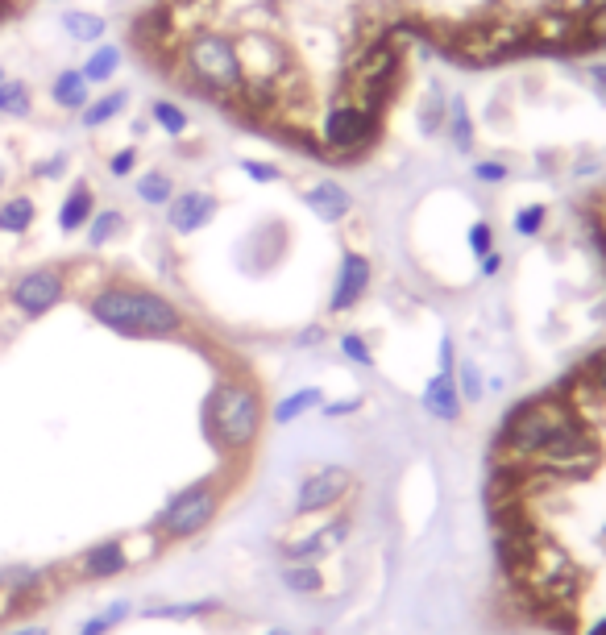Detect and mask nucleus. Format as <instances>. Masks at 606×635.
<instances>
[{"label": "nucleus", "instance_id": "obj_20", "mask_svg": "<svg viewBox=\"0 0 606 635\" xmlns=\"http://www.w3.org/2000/svg\"><path fill=\"white\" fill-rule=\"evenodd\" d=\"M121 67V50L117 46H96V54L84 63V79L88 84H104V79H113Z\"/></svg>", "mask_w": 606, "mask_h": 635}, {"label": "nucleus", "instance_id": "obj_48", "mask_svg": "<svg viewBox=\"0 0 606 635\" xmlns=\"http://www.w3.org/2000/svg\"><path fill=\"white\" fill-rule=\"evenodd\" d=\"M266 635H291V631H283V627H274V631H266Z\"/></svg>", "mask_w": 606, "mask_h": 635}, {"label": "nucleus", "instance_id": "obj_18", "mask_svg": "<svg viewBox=\"0 0 606 635\" xmlns=\"http://www.w3.org/2000/svg\"><path fill=\"white\" fill-rule=\"evenodd\" d=\"M320 403H324V395L316 391V386H303V391L287 395L279 407H274V420H279V424H295L299 416H308V411L320 407Z\"/></svg>", "mask_w": 606, "mask_h": 635}, {"label": "nucleus", "instance_id": "obj_40", "mask_svg": "<svg viewBox=\"0 0 606 635\" xmlns=\"http://www.w3.org/2000/svg\"><path fill=\"white\" fill-rule=\"evenodd\" d=\"M357 407H362V399H341V403H328L324 416H353Z\"/></svg>", "mask_w": 606, "mask_h": 635}, {"label": "nucleus", "instance_id": "obj_12", "mask_svg": "<svg viewBox=\"0 0 606 635\" xmlns=\"http://www.w3.org/2000/svg\"><path fill=\"white\" fill-rule=\"evenodd\" d=\"M349 536V523L345 519H333V523H324V528H316L312 536H303L287 548V561H303V565H312L316 557H324V552H337Z\"/></svg>", "mask_w": 606, "mask_h": 635}, {"label": "nucleus", "instance_id": "obj_36", "mask_svg": "<svg viewBox=\"0 0 606 635\" xmlns=\"http://www.w3.org/2000/svg\"><path fill=\"white\" fill-rule=\"evenodd\" d=\"M470 250H474L478 258H486V254L494 250V229L486 225V220H478V225L470 229Z\"/></svg>", "mask_w": 606, "mask_h": 635}, {"label": "nucleus", "instance_id": "obj_46", "mask_svg": "<svg viewBox=\"0 0 606 635\" xmlns=\"http://www.w3.org/2000/svg\"><path fill=\"white\" fill-rule=\"evenodd\" d=\"M590 79H594V88L606 96V67H594V71H590Z\"/></svg>", "mask_w": 606, "mask_h": 635}, {"label": "nucleus", "instance_id": "obj_39", "mask_svg": "<svg viewBox=\"0 0 606 635\" xmlns=\"http://www.w3.org/2000/svg\"><path fill=\"white\" fill-rule=\"evenodd\" d=\"M59 171H67V154H54V158L38 162V175L42 179H59Z\"/></svg>", "mask_w": 606, "mask_h": 635}, {"label": "nucleus", "instance_id": "obj_38", "mask_svg": "<svg viewBox=\"0 0 606 635\" xmlns=\"http://www.w3.org/2000/svg\"><path fill=\"white\" fill-rule=\"evenodd\" d=\"M133 167H137V150H121V154H113V162H108V171H113L117 179L129 175Z\"/></svg>", "mask_w": 606, "mask_h": 635}, {"label": "nucleus", "instance_id": "obj_2", "mask_svg": "<svg viewBox=\"0 0 606 635\" xmlns=\"http://www.w3.org/2000/svg\"><path fill=\"white\" fill-rule=\"evenodd\" d=\"M577 420V411L565 395H540V399H528V403H519L511 416L503 420V436H499V445L515 457V461H528L536 457L548 440H553L565 424Z\"/></svg>", "mask_w": 606, "mask_h": 635}, {"label": "nucleus", "instance_id": "obj_1", "mask_svg": "<svg viewBox=\"0 0 606 635\" xmlns=\"http://www.w3.org/2000/svg\"><path fill=\"white\" fill-rule=\"evenodd\" d=\"M92 316L121 337H171L183 328L175 303L142 287H104L92 299Z\"/></svg>", "mask_w": 606, "mask_h": 635}, {"label": "nucleus", "instance_id": "obj_22", "mask_svg": "<svg viewBox=\"0 0 606 635\" xmlns=\"http://www.w3.org/2000/svg\"><path fill=\"white\" fill-rule=\"evenodd\" d=\"M63 30L71 42H100L104 38V17L96 13H63Z\"/></svg>", "mask_w": 606, "mask_h": 635}, {"label": "nucleus", "instance_id": "obj_44", "mask_svg": "<svg viewBox=\"0 0 606 635\" xmlns=\"http://www.w3.org/2000/svg\"><path fill=\"white\" fill-rule=\"evenodd\" d=\"M104 615H108V619H113V627H117V623H121V619L129 615V602H113V606H108V611H104Z\"/></svg>", "mask_w": 606, "mask_h": 635}, {"label": "nucleus", "instance_id": "obj_26", "mask_svg": "<svg viewBox=\"0 0 606 635\" xmlns=\"http://www.w3.org/2000/svg\"><path fill=\"white\" fill-rule=\"evenodd\" d=\"M212 598H204V602H171V606H146V615L150 619H200V615H208L212 611Z\"/></svg>", "mask_w": 606, "mask_h": 635}, {"label": "nucleus", "instance_id": "obj_49", "mask_svg": "<svg viewBox=\"0 0 606 635\" xmlns=\"http://www.w3.org/2000/svg\"><path fill=\"white\" fill-rule=\"evenodd\" d=\"M0 84H5V71H0Z\"/></svg>", "mask_w": 606, "mask_h": 635}, {"label": "nucleus", "instance_id": "obj_41", "mask_svg": "<svg viewBox=\"0 0 606 635\" xmlns=\"http://www.w3.org/2000/svg\"><path fill=\"white\" fill-rule=\"evenodd\" d=\"M108 627H113V619H108V615H96V619H88L84 627H79L75 635H104Z\"/></svg>", "mask_w": 606, "mask_h": 635}, {"label": "nucleus", "instance_id": "obj_5", "mask_svg": "<svg viewBox=\"0 0 606 635\" xmlns=\"http://www.w3.org/2000/svg\"><path fill=\"white\" fill-rule=\"evenodd\" d=\"M532 465H540V469H548V474H557L561 482H582V478H590L594 469L602 465V445H598V436H594V428H586L582 420H573V424H565L548 445L536 453V457H528Z\"/></svg>", "mask_w": 606, "mask_h": 635}, {"label": "nucleus", "instance_id": "obj_3", "mask_svg": "<svg viewBox=\"0 0 606 635\" xmlns=\"http://www.w3.org/2000/svg\"><path fill=\"white\" fill-rule=\"evenodd\" d=\"M262 428V403L254 395L250 382H237V378H225L212 391L208 399V432L220 449H250L254 436Z\"/></svg>", "mask_w": 606, "mask_h": 635}, {"label": "nucleus", "instance_id": "obj_21", "mask_svg": "<svg viewBox=\"0 0 606 635\" xmlns=\"http://www.w3.org/2000/svg\"><path fill=\"white\" fill-rule=\"evenodd\" d=\"M34 225V200H9V204H0V233H25Z\"/></svg>", "mask_w": 606, "mask_h": 635}, {"label": "nucleus", "instance_id": "obj_15", "mask_svg": "<svg viewBox=\"0 0 606 635\" xmlns=\"http://www.w3.org/2000/svg\"><path fill=\"white\" fill-rule=\"evenodd\" d=\"M125 565H129V552H125L121 540H104V544L84 552V573L88 577H113V573H125Z\"/></svg>", "mask_w": 606, "mask_h": 635}, {"label": "nucleus", "instance_id": "obj_29", "mask_svg": "<svg viewBox=\"0 0 606 635\" xmlns=\"http://www.w3.org/2000/svg\"><path fill=\"white\" fill-rule=\"evenodd\" d=\"M457 391H461V403H478L482 399V374H478L474 362L457 366Z\"/></svg>", "mask_w": 606, "mask_h": 635}, {"label": "nucleus", "instance_id": "obj_35", "mask_svg": "<svg viewBox=\"0 0 606 635\" xmlns=\"http://www.w3.org/2000/svg\"><path fill=\"white\" fill-rule=\"evenodd\" d=\"M241 171L250 175L254 183H279V167H270V162H258V158H241Z\"/></svg>", "mask_w": 606, "mask_h": 635}, {"label": "nucleus", "instance_id": "obj_4", "mask_svg": "<svg viewBox=\"0 0 606 635\" xmlns=\"http://www.w3.org/2000/svg\"><path fill=\"white\" fill-rule=\"evenodd\" d=\"M183 63L196 79V88L208 96H225L233 100L245 84L241 75V59H237V46L220 34H196L183 46Z\"/></svg>", "mask_w": 606, "mask_h": 635}, {"label": "nucleus", "instance_id": "obj_31", "mask_svg": "<svg viewBox=\"0 0 606 635\" xmlns=\"http://www.w3.org/2000/svg\"><path fill=\"white\" fill-rule=\"evenodd\" d=\"M582 38H586L590 46H606V5L582 13Z\"/></svg>", "mask_w": 606, "mask_h": 635}, {"label": "nucleus", "instance_id": "obj_10", "mask_svg": "<svg viewBox=\"0 0 606 635\" xmlns=\"http://www.w3.org/2000/svg\"><path fill=\"white\" fill-rule=\"evenodd\" d=\"M212 216H216V196H208V191H179L167 204V225L175 233H200Z\"/></svg>", "mask_w": 606, "mask_h": 635}, {"label": "nucleus", "instance_id": "obj_11", "mask_svg": "<svg viewBox=\"0 0 606 635\" xmlns=\"http://www.w3.org/2000/svg\"><path fill=\"white\" fill-rule=\"evenodd\" d=\"M366 287H370V258L345 254V258H341V270H337L333 299H328V312H349L353 303L366 295Z\"/></svg>", "mask_w": 606, "mask_h": 635}, {"label": "nucleus", "instance_id": "obj_37", "mask_svg": "<svg viewBox=\"0 0 606 635\" xmlns=\"http://www.w3.org/2000/svg\"><path fill=\"white\" fill-rule=\"evenodd\" d=\"M586 378L598 386V395H606V349H598L590 357V366H586Z\"/></svg>", "mask_w": 606, "mask_h": 635}, {"label": "nucleus", "instance_id": "obj_19", "mask_svg": "<svg viewBox=\"0 0 606 635\" xmlns=\"http://www.w3.org/2000/svg\"><path fill=\"white\" fill-rule=\"evenodd\" d=\"M279 577H283V586L295 590V594H320V590H324L320 569H316V565H303V561H287Z\"/></svg>", "mask_w": 606, "mask_h": 635}, {"label": "nucleus", "instance_id": "obj_32", "mask_svg": "<svg viewBox=\"0 0 606 635\" xmlns=\"http://www.w3.org/2000/svg\"><path fill=\"white\" fill-rule=\"evenodd\" d=\"M544 220H548L544 204H532V208H523V212L515 216V233H519V237H536V233L544 229Z\"/></svg>", "mask_w": 606, "mask_h": 635}, {"label": "nucleus", "instance_id": "obj_45", "mask_svg": "<svg viewBox=\"0 0 606 635\" xmlns=\"http://www.w3.org/2000/svg\"><path fill=\"white\" fill-rule=\"evenodd\" d=\"M320 341H324L320 328H308V333H299V341H295V345H320Z\"/></svg>", "mask_w": 606, "mask_h": 635}, {"label": "nucleus", "instance_id": "obj_6", "mask_svg": "<svg viewBox=\"0 0 606 635\" xmlns=\"http://www.w3.org/2000/svg\"><path fill=\"white\" fill-rule=\"evenodd\" d=\"M374 137H378V117H370L366 108H357L349 96L337 100L333 108H328V117H324V154H333V158H357V154H366L374 146Z\"/></svg>", "mask_w": 606, "mask_h": 635}, {"label": "nucleus", "instance_id": "obj_42", "mask_svg": "<svg viewBox=\"0 0 606 635\" xmlns=\"http://www.w3.org/2000/svg\"><path fill=\"white\" fill-rule=\"evenodd\" d=\"M453 366H457L453 362V341L445 337V341H440V374H453Z\"/></svg>", "mask_w": 606, "mask_h": 635}, {"label": "nucleus", "instance_id": "obj_34", "mask_svg": "<svg viewBox=\"0 0 606 635\" xmlns=\"http://www.w3.org/2000/svg\"><path fill=\"white\" fill-rule=\"evenodd\" d=\"M341 353L349 357V362H357V366H370V362H374L370 345H366L362 337H357V333H345V337H341Z\"/></svg>", "mask_w": 606, "mask_h": 635}, {"label": "nucleus", "instance_id": "obj_8", "mask_svg": "<svg viewBox=\"0 0 606 635\" xmlns=\"http://www.w3.org/2000/svg\"><path fill=\"white\" fill-rule=\"evenodd\" d=\"M13 299V308L25 312V316H46L54 303L63 299V274L59 270H30V274H21V279L13 283L9 291Z\"/></svg>", "mask_w": 606, "mask_h": 635}, {"label": "nucleus", "instance_id": "obj_33", "mask_svg": "<svg viewBox=\"0 0 606 635\" xmlns=\"http://www.w3.org/2000/svg\"><path fill=\"white\" fill-rule=\"evenodd\" d=\"M507 175H511V171L503 167V162H494V158H482V162H474V179H478V183H486V187H499Z\"/></svg>", "mask_w": 606, "mask_h": 635}, {"label": "nucleus", "instance_id": "obj_43", "mask_svg": "<svg viewBox=\"0 0 606 635\" xmlns=\"http://www.w3.org/2000/svg\"><path fill=\"white\" fill-rule=\"evenodd\" d=\"M499 270H503V258L490 250V254L482 258V279H494V274H499Z\"/></svg>", "mask_w": 606, "mask_h": 635}, {"label": "nucleus", "instance_id": "obj_25", "mask_svg": "<svg viewBox=\"0 0 606 635\" xmlns=\"http://www.w3.org/2000/svg\"><path fill=\"white\" fill-rule=\"evenodd\" d=\"M121 225H125V216L113 212V208H104V212H96V216L88 220V241H92V245H108V241L121 233Z\"/></svg>", "mask_w": 606, "mask_h": 635}, {"label": "nucleus", "instance_id": "obj_14", "mask_svg": "<svg viewBox=\"0 0 606 635\" xmlns=\"http://www.w3.org/2000/svg\"><path fill=\"white\" fill-rule=\"evenodd\" d=\"M424 411H428L432 420H445V424H453L461 416V391H457V378L453 374H436L424 386Z\"/></svg>", "mask_w": 606, "mask_h": 635}, {"label": "nucleus", "instance_id": "obj_47", "mask_svg": "<svg viewBox=\"0 0 606 635\" xmlns=\"http://www.w3.org/2000/svg\"><path fill=\"white\" fill-rule=\"evenodd\" d=\"M9 635H50L46 627H21V631H9Z\"/></svg>", "mask_w": 606, "mask_h": 635}, {"label": "nucleus", "instance_id": "obj_13", "mask_svg": "<svg viewBox=\"0 0 606 635\" xmlns=\"http://www.w3.org/2000/svg\"><path fill=\"white\" fill-rule=\"evenodd\" d=\"M308 208L324 220V225H337V220L349 216L353 200H349V191H345L337 179H320V183L308 187Z\"/></svg>", "mask_w": 606, "mask_h": 635}, {"label": "nucleus", "instance_id": "obj_17", "mask_svg": "<svg viewBox=\"0 0 606 635\" xmlns=\"http://www.w3.org/2000/svg\"><path fill=\"white\" fill-rule=\"evenodd\" d=\"M50 96H54V104H63V108H88V79H84V71L54 75Z\"/></svg>", "mask_w": 606, "mask_h": 635}, {"label": "nucleus", "instance_id": "obj_24", "mask_svg": "<svg viewBox=\"0 0 606 635\" xmlns=\"http://www.w3.org/2000/svg\"><path fill=\"white\" fill-rule=\"evenodd\" d=\"M137 196H142L146 204H154V208H162V204H171L175 183H171V175H162V171H146L142 179H137Z\"/></svg>", "mask_w": 606, "mask_h": 635}, {"label": "nucleus", "instance_id": "obj_7", "mask_svg": "<svg viewBox=\"0 0 606 635\" xmlns=\"http://www.w3.org/2000/svg\"><path fill=\"white\" fill-rule=\"evenodd\" d=\"M216 515V490L212 486H191L167 503V511L158 515L162 536H196L204 532Z\"/></svg>", "mask_w": 606, "mask_h": 635}, {"label": "nucleus", "instance_id": "obj_27", "mask_svg": "<svg viewBox=\"0 0 606 635\" xmlns=\"http://www.w3.org/2000/svg\"><path fill=\"white\" fill-rule=\"evenodd\" d=\"M125 100H129L125 92L100 96L96 104H88V108H84V125H88V129H96V125H108V121H113V117L121 113V108H125Z\"/></svg>", "mask_w": 606, "mask_h": 635}, {"label": "nucleus", "instance_id": "obj_30", "mask_svg": "<svg viewBox=\"0 0 606 635\" xmlns=\"http://www.w3.org/2000/svg\"><path fill=\"white\" fill-rule=\"evenodd\" d=\"M0 108L13 117L30 113V92H25V84H0Z\"/></svg>", "mask_w": 606, "mask_h": 635}, {"label": "nucleus", "instance_id": "obj_16", "mask_svg": "<svg viewBox=\"0 0 606 635\" xmlns=\"http://www.w3.org/2000/svg\"><path fill=\"white\" fill-rule=\"evenodd\" d=\"M92 216H96V200H92V191L79 183L71 196L63 200V208H59V229H63V233H75V229H84Z\"/></svg>", "mask_w": 606, "mask_h": 635}, {"label": "nucleus", "instance_id": "obj_23", "mask_svg": "<svg viewBox=\"0 0 606 635\" xmlns=\"http://www.w3.org/2000/svg\"><path fill=\"white\" fill-rule=\"evenodd\" d=\"M449 137L457 150H470L474 146V125H470V108H465L461 96L449 100Z\"/></svg>", "mask_w": 606, "mask_h": 635}, {"label": "nucleus", "instance_id": "obj_9", "mask_svg": "<svg viewBox=\"0 0 606 635\" xmlns=\"http://www.w3.org/2000/svg\"><path fill=\"white\" fill-rule=\"evenodd\" d=\"M349 486H353V474L345 465H324V469H316L312 478H303L295 507L303 515H308V511H328V507H337L345 499Z\"/></svg>", "mask_w": 606, "mask_h": 635}, {"label": "nucleus", "instance_id": "obj_50", "mask_svg": "<svg viewBox=\"0 0 606 635\" xmlns=\"http://www.w3.org/2000/svg\"><path fill=\"white\" fill-rule=\"evenodd\" d=\"M0 183H5V175H0Z\"/></svg>", "mask_w": 606, "mask_h": 635}, {"label": "nucleus", "instance_id": "obj_28", "mask_svg": "<svg viewBox=\"0 0 606 635\" xmlns=\"http://www.w3.org/2000/svg\"><path fill=\"white\" fill-rule=\"evenodd\" d=\"M154 121H158V129L162 133H171V137H179V133H187V113L175 104V100H154Z\"/></svg>", "mask_w": 606, "mask_h": 635}]
</instances>
